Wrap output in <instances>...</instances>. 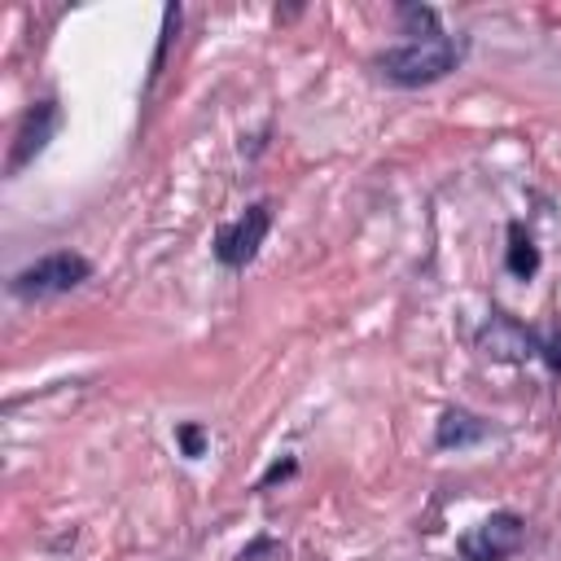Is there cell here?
<instances>
[{"label": "cell", "mask_w": 561, "mask_h": 561, "mask_svg": "<svg viewBox=\"0 0 561 561\" xmlns=\"http://www.w3.org/2000/svg\"><path fill=\"white\" fill-rule=\"evenodd\" d=\"M83 280H88V259L61 250V254H48V259L22 267L9 289H13L18 298H53V294H66V289H75V285H83Z\"/></svg>", "instance_id": "cell-2"}, {"label": "cell", "mask_w": 561, "mask_h": 561, "mask_svg": "<svg viewBox=\"0 0 561 561\" xmlns=\"http://www.w3.org/2000/svg\"><path fill=\"white\" fill-rule=\"evenodd\" d=\"M522 517L513 513H491L486 522H478L469 535H460V557L465 561H508L522 548Z\"/></svg>", "instance_id": "cell-3"}, {"label": "cell", "mask_w": 561, "mask_h": 561, "mask_svg": "<svg viewBox=\"0 0 561 561\" xmlns=\"http://www.w3.org/2000/svg\"><path fill=\"white\" fill-rule=\"evenodd\" d=\"M460 61V44L451 35H434V39H412L403 48H390L377 66L390 83H403V88H421V83H434L443 79L451 66Z\"/></svg>", "instance_id": "cell-1"}, {"label": "cell", "mask_w": 561, "mask_h": 561, "mask_svg": "<svg viewBox=\"0 0 561 561\" xmlns=\"http://www.w3.org/2000/svg\"><path fill=\"white\" fill-rule=\"evenodd\" d=\"M543 359H548V364H552V368L561 373V329H557V333H552V337L543 342Z\"/></svg>", "instance_id": "cell-11"}, {"label": "cell", "mask_w": 561, "mask_h": 561, "mask_svg": "<svg viewBox=\"0 0 561 561\" xmlns=\"http://www.w3.org/2000/svg\"><path fill=\"white\" fill-rule=\"evenodd\" d=\"M267 224H272V210L259 202V206H250L237 224L219 228V237H215V254H219V263H228V267L250 263V259L259 254L263 237H267Z\"/></svg>", "instance_id": "cell-4"}, {"label": "cell", "mask_w": 561, "mask_h": 561, "mask_svg": "<svg viewBox=\"0 0 561 561\" xmlns=\"http://www.w3.org/2000/svg\"><path fill=\"white\" fill-rule=\"evenodd\" d=\"M482 438V421L469 416V412H447L438 421V447H460V443H473Z\"/></svg>", "instance_id": "cell-8"}, {"label": "cell", "mask_w": 561, "mask_h": 561, "mask_svg": "<svg viewBox=\"0 0 561 561\" xmlns=\"http://www.w3.org/2000/svg\"><path fill=\"white\" fill-rule=\"evenodd\" d=\"M399 22H403L416 39H434V35H443L434 9H421V4H403V9H399Z\"/></svg>", "instance_id": "cell-9"}, {"label": "cell", "mask_w": 561, "mask_h": 561, "mask_svg": "<svg viewBox=\"0 0 561 561\" xmlns=\"http://www.w3.org/2000/svg\"><path fill=\"white\" fill-rule=\"evenodd\" d=\"M508 272L513 276H535L539 272V250H535V241L526 237L522 224L508 228Z\"/></svg>", "instance_id": "cell-7"}, {"label": "cell", "mask_w": 561, "mask_h": 561, "mask_svg": "<svg viewBox=\"0 0 561 561\" xmlns=\"http://www.w3.org/2000/svg\"><path fill=\"white\" fill-rule=\"evenodd\" d=\"M175 438H180V447H184L188 456H202V447H206V438H202V430H197V425H180V430H175Z\"/></svg>", "instance_id": "cell-10"}, {"label": "cell", "mask_w": 561, "mask_h": 561, "mask_svg": "<svg viewBox=\"0 0 561 561\" xmlns=\"http://www.w3.org/2000/svg\"><path fill=\"white\" fill-rule=\"evenodd\" d=\"M53 127H57V105L53 101H39L35 110H26V118H22V127H18V136H13V153H9V171H18V167H26L44 145H48V136H53Z\"/></svg>", "instance_id": "cell-5"}, {"label": "cell", "mask_w": 561, "mask_h": 561, "mask_svg": "<svg viewBox=\"0 0 561 561\" xmlns=\"http://www.w3.org/2000/svg\"><path fill=\"white\" fill-rule=\"evenodd\" d=\"M482 351H486L491 359H526V355L535 351V337H530L522 324H513L508 316H495V320L482 329Z\"/></svg>", "instance_id": "cell-6"}]
</instances>
